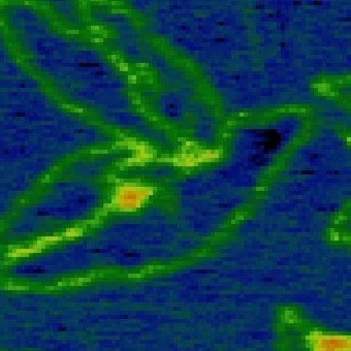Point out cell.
<instances>
[{
  "mask_svg": "<svg viewBox=\"0 0 351 351\" xmlns=\"http://www.w3.org/2000/svg\"><path fill=\"white\" fill-rule=\"evenodd\" d=\"M280 134L275 130H266L263 136L259 138V148H261L263 153L268 154L276 150L280 145Z\"/></svg>",
  "mask_w": 351,
  "mask_h": 351,
  "instance_id": "1",
  "label": "cell"
}]
</instances>
